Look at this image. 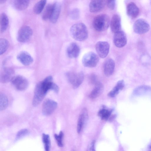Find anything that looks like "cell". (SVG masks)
I'll return each mask as SVG.
<instances>
[{"instance_id": "1", "label": "cell", "mask_w": 151, "mask_h": 151, "mask_svg": "<svg viewBox=\"0 0 151 151\" xmlns=\"http://www.w3.org/2000/svg\"><path fill=\"white\" fill-rule=\"evenodd\" d=\"M70 32L73 38L79 41L85 40L88 36L87 27L86 25L82 23L73 25L70 28Z\"/></svg>"}, {"instance_id": "2", "label": "cell", "mask_w": 151, "mask_h": 151, "mask_svg": "<svg viewBox=\"0 0 151 151\" xmlns=\"http://www.w3.org/2000/svg\"><path fill=\"white\" fill-rule=\"evenodd\" d=\"M110 19L108 15L101 14L96 16L93 19V25L94 29L98 32L106 30L110 24Z\"/></svg>"}, {"instance_id": "3", "label": "cell", "mask_w": 151, "mask_h": 151, "mask_svg": "<svg viewBox=\"0 0 151 151\" xmlns=\"http://www.w3.org/2000/svg\"><path fill=\"white\" fill-rule=\"evenodd\" d=\"M99 60L98 56L92 52L85 54L82 59L83 65L86 67L92 68L95 67Z\"/></svg>"}, {"instance_id": "4", "label": "cell", "mask_w": 151, "mask_h": 151, "mask_svg": "<svg viewBox=\"0 0 151 151\" xmlns=\"http://www.w3.org/2000/svg\"><path fill=\"white\" fill-rule=\"evenodd\" d=\"M32 33V30L30 27L26 25L23 26L18 32L17 40L20 42H26L30 40Z\"/></svg>"}, {"instance_id": "5", "label": "cell", "mask_w": 151, "mask_h": 151, "mask_svg": "<svg viewBox=\"0 0 151 151\" xmlns=\"http://www.w3.org/2000/svg\"><path fill=\"white\" fill-rule=\"evenodd\" d=\"M43 88L41 82L35 86L32 100V105L34 106L38 105L44 99L47 94Z\"/></svg>"}, {"instance_id": "6", "label": "cell", "mask_w": 151, "mask_h": 151, "mask_svg": "<svg viewBox=\"0 0 151 151\" xmlns=\"http://www.w3.org/2000/svg\"><path fill=\"white\" fill-rule=\"evenodd\" d=\"M10 81L17 90L20 91L25 90L28 85V81L27 79L21 76H13Z\"/></svg>"}, {"instance_id": "7", "label": "cell", "mask_w": 151, "mask_h": 151, "mask_svg": "<svg viewBox=\"0 0 151 151\" xmlns=\"http://www.w3.org/2000/svg\"><path fill=\"white\" fill-rule=\"evenodd\" d=\"M133 29L136 33L142 34L148 32L150 29V26L145 20L140 19L137 20L134 23Z\"/></svg>"}, {"instance_id": "8", "label": "cell", "mask_w": 151, "mask_h": 151, "mask_svg": "<svg viewBox=\"0 0 151 151\" xmlns=\"http://www.w3.org/2000/svg\"><path fill=\"white\" fill-rule=\"evenodd\" d=\"M95 49L99 56L101 58H106L109 50V43L105 41H99L95 45Z\"/></svg>"}, {"instance_id": "9", "label": "cell", "mask_w": 151, "mask_h": 151, "mask_svg": "<svg viewBox=\"0 0 151 151\" xmlns=\"http://www.w3.org/2000/svg\"><path fill=\"white\" fill-rule=\"evenodd\" d=\"M57 103L55 101L50 99L45 100L42 106V113L46 116L52 114L56 109Z\"/></svg>"}, {"instance_id": "10", "label": "cell", "mask_w": 151, "mask_h": 151, "mask_svg": "<svg viewBox=\"0 0 151 151\" xmlns=\"http://www.w3.org/2000/svg\"><path fill=\"white\" fill-rule=\"evenodd\" d=\"M113 39L115 45L118 47H122L127 44L126 36L122 31H120L115 33Z\"/></svg>"}, {"instance_id": "11", "label": "cell", "mask_w": 151, "mask_h": 151, "mask_svg": "<svg viewBox=\"0 0 151 151\" xmlns=\"http://www.w3.org/2000/svg\"><path fill=\"white\" fill-rule=\"evenodd\" d=\"M105 5V0H92L89 5V10L93 13L98 12L104 8Z\"/></svg>"}, {"instance_id": "12", "label": "cell", "mask_w": 151, "mask_h": 151, "mask_svg": "<svg viewBox=\"0 0 151 151\" xmlns=\"http://www.w3.org/2000/svg\"><path fill=\"white\" fill-rule=\"evenodd\" d=\"M80 48L78 45L76 43L72 42L68 46L66 53L68 57L71 58H75L79 55Z\"/></svg>"}, {"instance_id": "13", "label": "cell", "mask_w": 151, "mask_h": 151, "mask_svg": "<svg viewBox=\"0 0 151 151\" xmlns=\"http://www.w3.org/2000/svg\"><path fill=\"white\" fill-rule=\"evenodd\" d=\"M17 58L22 64L26 66L30 65L33 61V58L30 54L25 51L19 53Z\"/></svg>"}, {"instance_id": "14", "label": "cell", "mask_w": 151, "mask_h": 151, "mask_svg": "<svg viewBox=\"0 0 151 151\" xmlns=\"http://www.w3.org/2000/svg\"><path fill=\"white\" fill-rule=\"evenodd\" d=\"M14 73V69L11 68L5 67L0 76V81L2 83H6L11 81Z\"/></svg>"}, {"instance_id": "15", "label": "cell", "mask_w": 151, "mask_h": 151, "mask_svg": "<svg viewBox=\"0 0 151 151\" xmlns=\"http://www.w3.org/2000/svg\"><path fill=\"white\" fill-rule=\"evenodd\" d=\"M110 26L111 31L114 33L121 31V18L118 15L115 14L113 16L110 21Z\"/></svg>"}, {"instance_id": "16", "label": "cell", "mask_w": 151, "mask_h": 151, "mask_svg": "<svg viewBox=\"0 0 151 151\" xmlns=\"http://www.w3.org/2000/svg\"><path fill=\"white\" fill-rule=\"evenodd\" d=\"M88 118V114L86 108L82 110L79 116L77 125V131L79 133L83 128Z\"/></svg>"}, {"instance_id": "17", "label": "cell", "mask_w": 151, "mask_h": 151, "mask_svg": "<svg viewBox=\"0 0 151 151\" xmlns=\"http://www.w3.org/2000/svg\"><path fill=\"white\" fill-rule=\"evenodd\" d=\"M115 62L111 58H109L105 62L104 65V73L106 76H111L113 73L115 67Z\"/></svg>"}, {"instance_id": "18", "label": "cell", "mask_w": 151, "mask_h": 151, "mask_svg": "<svg viewBox=\"0 0 151 151\" xmlns=\"http://www.w3.org/2000/svg\"><path fill=\"white\" fill-rule=\"evenodd\" d=\"M104 87L103 84L99 82H97L95 84V86L90 93L89 97L92 99L96 98L103 92Z\"/></svg>"}, {"instance_id": "19", "label": "cell", "mask_w": 151, "mask_h": 151, "mask_svg": "<svg viewBox=\"0 0 151 151\" xmlns=\"http://www.w3.org/2000/svg\"><path fill=\"white\" fill-rule=\"evenodd\" d=\"M139 9L133 2L129 3L127 6V13L128 15L132 18L136 17L139 13Z\"/></svg>"}, {"instance_id": "20", "label": "cell", "mask_w": 151, "mask_h": 151, "mask_svg": "<svg viewBox=\"0 0 151 151\" xmlns=\"http://www.w3.org/2000/svg\"><path fill=\"white\" fill-rule=\"evenodd\" d=\"M124 86V83L123 80L119 81L114 87L109 92L108 94V96L112 98L115 97L120 91L123 89Z\"/></svg>"}, {"instance_id": "21", "label": "cell", "mask_w": 151, "mask_h": 151, "mask_svg": "<svg viewBox=\"0 0 151 151\" xmlns=\"http://www.w3.org/2000/svg\"><path fill=\"white\" fill-rule=\"evenodd\" d=\"M53 5V9L50 20L52 23H55L57 22L60 13L61 5L58 2L55 3Z\"/></svg>"}, {"instance_id": "22", "label": "cell", "mask_w": 151, "mask_h": 151, "mask_svg": "<svg viewBox=\"0 0 151 151\" xmlns=\"http://www.w3.org/2000/svg\"><path fill=\"white\" fill-rule=\"evenodd\" d=\"M151 92V88L146 85L139 86L135 88L133 94L136 96H140L148 94Z\"/></svg>"}, {"instance_id": "23", "label": "cell", "mask_w": 151, "mask_h": 151, "mask_svg": "<svg viewBox=\"0 0 151 151\" xmlns=\"http://www.w3.org/2000/svg\"><path fill=\"white\" fill-rule=\"evenodd\" d=\"M30 1L27 0H16L13 1L14 8L19 10H22L26 9L29 4Z\"/></svg>"}, {"instance_id": "24", "label": "cell", "mask_w": 151, "mask_h": 151, "mask_svg": "<svg viewBox=\"0 0 151 151\" xmlns=\"http://www.w3.org/2000/svg\"><path fill=\"white\" fill-rule=\"evenodd\" d=\"M84 78V75L82 72L76 73L73 80L71 83L74 88H78L82 83Z\"/></svg>"}, {"instance_id": "25", "label": "cell", "mask_w": 151, "mask_h": 151, "mask_svg": "<svg viewBox=\"0 0 151 151\" xmlns=\"http://www.w3.org/2000/svg\"><path fill=\"white\" fill-rule=\"evenodd\" d=\"M9 20L7 15L4 13H2L0 16V31L1 32H4L8 27Z\"/></svg>"}, {"instance_id": "26", "label": "cell", "mask_w": 151, "mask_h": 151, "mask_svg": "<svg viewBox=\"0 0 151 151\" xmlns=\"http://www.w3.org/2000/svg\"><path fill=\"white\" fill-rule=\"evenodd\" d=\"M54 5L49 4L45 8L42 15V19L46 20L50 19L52 13Z\"/></svg>"}, {"instance_id": "27", "label": "cell", "mask_w": 151, "mask_h": 151, "mask_svg": "<svg viewBox=\"0 0 151 151\" xmlns=\"http://www.w3.org/2000/svg\"><path fill=\"white\" fill-rule=\"evenodd\" d=\"M112 112V110L103 109L99 111L98 115L102 120H106L111 116Z\"/></svg>"}, {"instance_id": "28", "label": "cell", "mask_w": 151, "mask_h": 151, "mask_svg": "<svg viewBox=\"0 0 151 151\" xmlns=\"http://www.w3.org/2000/svg\"><path fill=\"white\" fill-rule=\"evenodd\" d=\"M46 0H41L37 2L35 5L33 11L36 14H40L42 11L46 4Z\"/></svg>"}, {"instance_id": "29", "label": "cell", "mask_w": 151, "mask_h": 151, "mask_svg": "<svg viewBox=\"0 0 151 151\" xmlns=\"http://www.w3.org/2000/svg\"><path fill=\"white\" fill-rule=\"evenodd\" d=\"M0 110L1 111L5 109L8 105V100L5 94L1 93L0 94Z\"/></svg>"}, {"instance_id": "30", "label": "cell", "mask_w": 151, "mask_h": 151, "mask_svg": "<svg viewBox=\"0 0 151 151\" xmlns=\"http://www.w3.org/2000/svg\"><path fill=\"white\" fill-rule=\"evenodd\" d=\"M9 45L8 41L4 38H1L0 40V54L1 55L6 52Z\"/></svg>"}, {"instance_id": "31", "label": "cell", "mask_w": 151, "mask_h": 151, "mask_svg": "<svg viewBox=\"0 0 151 151\" xmlns=\"http://www.w3.org/2000/svg\"><path fill=\"white\" fill-rule=\"evenodd\" d=\"M42 140L44 145L45 151H49L50 149V143L49 135L43 134L42 135Z\"/></svg>"}, {"instance_id": "32", "label": "cell", "mask_w": 151, "mask_h": 151, "mask_svg": "<svg viewBox=\"0 0 151 151\" xmlns=\"http://www.w3.org/2000/svg\"><path fill=\"white\" fill-rule=\"evenodd\" d=\"M80 11L77 8L73 9L70 12L69 16L70 18L73 20L78 19L80 17Z\"/></svg>"}, {"instance_id": "33", "label": "cell", "mask_w": 151, "mask_h": 151, "mask_svg": "<svg viewBox=\"0 0 151 151\" xmlns=\"http://www.w3.org/2000/svg\"><path fill=\"white\" fill-rule=\"evenodd\" d=\"M63 133L62 131L60 132L58 135L57 134L55 135V137L57 141V144L60 147H62L63 146Z\"/></svg>"}, {"instance_id": "34", "label": "cell", "mask_w": 151, "mask_h": 151, "mask_svg": "<svg viewBox=\"0 0 151 151\" xmlns=\"http://www.w3.org/2000/svg\"><path fill=\"white\" fill-rule=\"evenodd\" d=\"M28 130L26 129H23L19 131L16 135V139H19L24 136L28 133Z\"/></svg>"}, {"instance_id": "35", "label": "cell", "mask_w": 151, "mask_h": 151, "mask_svg": "<svg viewBox=\"0 0 151 151\" xmlns=\"http://www.w3.org/2000/svg\"><path fill=\"white\" fill-rule=\"evenodd\" d=\"M115 1L109 0L106 1V4L108 7L111 10H113L115 6Z\"/></svg>"}, {"instance_id": "36", "label": "cell", "mask_w": 151, "mask_h": 151, "mask_svg": "<svg viewBox=\"0 0 151 151\" xmlns=\"http://www.w3.org/2000/svg\"><path fill=\"white\" fill-rule=\"evenodd\" d=\"M90 81L92 83H94L95 84L97 82L96 81V77L94 75H91L90 78Z\"/></svg>"}, {"instance_id": "37", "label": "cell", "mask_w": 151, "mask_h": 151, "mask_svg": "<svg viewBox=\"0 0 151 151\" xmlns=\"http://www.w3.org/2000/svg\"><path fill=\"white\" fill-rule=\"evenodd\" d=\"M95 142L93 141L91 144V145L90 148V151H95Z\"/></svg>"}, {"instance_id": "38", "label": "cell", "mask_w": 151, "mask_h": 151, "mask_svg": "<svg viewBox=\"0 0 151 151\" xmlns=\"http://www.w3.org/2000/svg\"><path fill=\"white\" fill-rule=\"evenodd\" d=\"M6 1L4 0H0V4H1L4 3Z\"/></svg>"}]
</instances>
